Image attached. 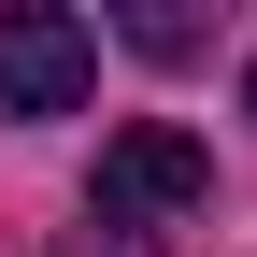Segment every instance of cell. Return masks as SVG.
Returning a JSON list of instances; mask_svg holds the SVG:
<instances>
[{"label": "cell", "mask_w": 257, "mask_h": 257, "mask_svg": "<svg viewBox=\"0 0 257 257\" xmlns=\"http://www.w3.org/2000/svg\"><path fill=\"white\" fill-rule=\"evenodd\" d=\"M57 257H157V243H143V229H72Z\"/></svg>", "instance_id": "cell-3"}, {"label": "cell", "mask_w": 257, "mask_h": 257, "mask_svg": "<svg viewBox=\"0 0 257 257\" xmlns=\"http://www.w3.org/2000/svg\"><path fill=\"white\" fill-rule=\"evenodd\" d=\"M86 86H100V29L57 0H15L0 15V114H72Z\"/></svg>", "instance_id": "cell-2"}, {"label": "cell", "mask_w": 257, "mask_h": 257, "mask_svg": "<svg viewBox=\"0 0 257 257\" xmlns=\"http://www.w3.org/2000/svg\"><path fill=\"white\" fill-rule=\"evenodd\" d=\"M200 200H214V157L186 128H114L100 186H86V229H143V214H200Z\"/></svg>", "instance_id": "cell-1"}]
</instances>
